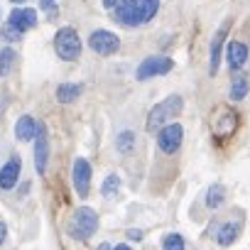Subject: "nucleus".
I'll return each mask as SVG.
<instances>
[{
	"instance_id": "obj_1",
	"label": "nucleus",
	"mask_w": 250,
	"mask_h": 250,
	"mask_svg": "<svg viewBox=\"0 0 250 250\" xmlns=\"http://www.w3.org/2000/svg\"><path fill=\"white\" fill-rule=\"evenodd\" d=\"M184 108V101L179 96H167L165 101H160L157 105H152V110L147 113V120H145V130L147 133H155L160 128H165V125L174 123L172 118H177Z\"/></svg>"
},
{
	"instance_id": "obj_2",
	"label": "nucleus",
	"mask_w": 250,
	"mask_h": 250,
	"mask_svg": "<svg viewBox=\"0 0 250 250\" xmlns=\"http://www.w3.org/2000/svg\"><path fill=\"white\" fill-rule=\"evenodd\" d=\"M98 228V213L91 208V206H81L74 211L71 221H69V235L74 240H88Z\"/></svg>"
},
{
	"instance_id": "obj_3",
	"label": "nucleus",
	"mask_w": 250,
	"mask_h": 250,
	"mask_svg": "<svg viewBox=\"0 0 250 250\" xmlns=\"http://www.w3.org/2000/svg\"><path fill=\"white\" fill-rule=\"evenodd\" d=\"M235 128H238V113L226 103L216 105L211 113V133L216 138H230L235 133Z\"/></svg>"
},
{
	"instance_id": "obj_4",
	"label": "nucleus",
	"mask_w": 250,
	"mask_h": 250,
	"mask_svg": "<svg viewBox=\"0 0 250 250\" xmlns=\"http://www.w3.org/2000/svg\"><path fill=\"white\" fill-rule=\"evenodd\" d=\"M54 49L59 54V59L64 62H74L79 54H81V40H79V32L74 27H62L57 35H54Z\"/></svg>"
},
{
	"instance_id": "obj_5",
	"label": "nucleus",
	"mask_w": 250,
	"mask_h": 250,
	"mask_svg": "<svg viewBox=\"0 0 250 250\" xmlns=\"http://www.w3.org/2000/svg\"><path fill=\"white\" fill-rule=\"evenodd\" d=\"M174 69V59L169 57H147L140 62L135 76L140 81H147V79H155V76H162V74H169Z\"/></svg>"
},
{
	"instance_id": "obj_6",
	"label": "nucleus",
	"mask_w": 250,
	"mask_h": 250,
	"mask_svg": "<svg viewBox=\"0 0 250 250\" xmlns=\"http://www.w3.org/2000/svg\"><path fill=\"white\" fill-rule=\"evenodd\" d=\"M182 138H184V128L179 123H169L157 130V147L165 155H174L182 147Z\"/></svg>"
},
{
	"instance_id": "obj_7",
	"label": "nucleus",
	"mask_w": 250,
	"mask_h": 250,
	"mask_svg": "<svg viewBox=\"0 0 250 250\" xmlns=\"http://www.w3.org/2000/svg\"><path fill=\"white\" fill-rule=\"evenodd\" d=\"M88 47H91L96 54L108 57V54H115V52L120 49V37L113 35V32H108V30H96V32H91V37H88Z\"/></svg>"
},
{
	"instance_id": "obj_8",
	"label": "nucleus",
	"mask_w": 250,
	"mask_h": 250,
	"mask_svg": "<svg viewBox=\"0 0 250 250\" xmlns=\"http://www.w3.org/2000/svg\"><path fill=\"white\" fill-rule=\"evenodd\" d=\"M71 182H74V189L81 199L88 196L91 191V165L83 160V157H76L74 160V167H71Z\"/></svg>"
},
{
	"instance_id": "obj_9",
	"label": "nucleus",
	"mask_w": 250,
	"mask_h": 250,
	"mask_svg": "<svg viewBox=\"0 0 250 250\" xmlns=\"http://www.w3.org/2000/svg\"><path fill=\"white\" fill-rule=\"evenodd\" d=\"M8 25L22 35V32H27V30L37 27V10H32V8H18V10H13V13H10Z\"/></svg>"
},
{
	"instance_id": "obj_10",
	"label": "nucleus",
	"mask_w": 250,
	"mask_h": 250,
	"mask_svg": "<svg viewBox=\"0 0 250 250\" xmlns=\"http://www.w3.org/2000/svg\"><path fill=\"white\" fill-rule=\"evenodd\" d=\"M37 143H35V167H37V174H44L47 172V160H49V140H47V133H44V125L40 123L37 125Z\"/></svg>"
},
{
	"instance_id": "obj_11",
	"label": "nucleus",
	"mask_w": 250,
	"mask_h": 250,
	"mask_svg": "<svg viewBox=\"0 0 250 250\" xmlns=\"http://www.w3.org/2000/svg\"><path fill=\"white\" fill-rule=\"evenodd\" d=\"M20 172H22V162H20V157H13V160H8V162L3 165V169H0V189L10 191V189L18 184V179H20Z\"/></svg>"
},
{
	"instance_id": "obj_12",
	"label": "nucleus",
	"mask_w": 250,
	"mask_h": 250,
	"mask_svg": "<svg viewBox=\"0 0 250 250\" xmlns=\"http://www.w3.org/2000/svg\"><path fill=\"white\" fill-rule=\"evenodd\" d=\"M228 27H230V20H226V22L216 30V35H213V42H211V66H208V74H211V76L218 71V64H221V47H223V40H226V35H228Z\"/></svg>"
},
{
	"instance_id": "obj_13",
	"label": "nucleus",
	"mask_w": 250,
	"mask_h": 250,
	"mask_svg": "<svg viewBox=\"0 0 250 250\" xmlns=\"http://www.w3.org/2000/svg\"><path fill=\"white\" fill-rule=\"evenodd\" d=\"M245 59H248V47L240 44V42H233V40H230V42H228V49H226V62H228L230 71L243 69Z\"/></svg>"
},
{
	"instance_id": "obj_14",
	"label": "nucleus",
	"mask_w": 250,
	"mask_h": 250,
	"mask_svg": "<svg viewBox=\"0 0 250 250\" xmlns=\"http://www.w3.org/2000/svg\"><path fill=\"white\" fill-rule=\"evenodd\" d=\"M240 230H243V221L238 218V221H228V223H223L221 228H218V235H216V240H218V245H233L235 240H238V235H240Z\"/></svg>"
},
{
	"instance_id": "obj_15",
	"label": "nucleus",
	"mask_w": 250,
	"mask_h": 250,
	"mask_svg": "<svg viewBox=\"0 0 250 250\" xmlns=\"http://www.w3.org/2000/svg\"><path fill=\"white\" fill-rule=\"evenodd\" d=\"M35 133H37L35 118H32V115H22V118L18 120V125H15V138H18V140H32Z\"/></svg>"
},
{
	"instance_id": "obj_16",
	"label": "nucleus",
	"mask_w": 250,
	"mask_h": 250,
	"mask_svg": "<svg viewBox=\"0 0 250 250\" xmlns=\"http://www.w3.org/2000/svg\"><path fill=\"white\" fill-rule=\"evenodd\" d=\"M248 91H250V81H248V76H245V74L233 76V81H230V98H233V101H240V98L248 96Z\"/></svg>"
},
{
	"instance_id": "obj_17",
	"label": "nucleus",
	"mask_w": 250,
	"mask_h": 250,
	"mask_svg": "<svg viewBox=\"0 0 250 250\" xmlns=\"http://www.w3.org/2000/svg\"><path fill=\"white\" fill-rule=\"evenodd\" d=\"M223 199H226V187L223 184H213V187H208V191H206V206L208 208H218L221 204H223Z\"/></svg>"
},
{
	"instance_id": "obj_18",
	"label": "nucleus",
	"mask_w": 250,
	"mask_h": 250,
	"mask_svg": "<svg viewBox=\"0 0 250 250\" xmlns=\"http://www.w3.org/2000/svg\"><path fill=\"white\" fill-rule=\"evenodd\" d=\"M133 147H135V133H130V130H123V133L115 138V150H118L120 155H128Z\"/></svg>"
},
{
	"instance_id": "obj_19",
	"label": "nucleus",
	"mask_w": 250,
	"mask_h": 250,
	"mask_svg": "<svg viewBox=\"0 0 250 250\" xmlns=\"http://www.w3.org/2000/svg\"><path fill=\"white\" fill-rule=\"evenodd\" d=\"M79 93H81V86H76V83H59V86H57V98H59L62 103L76 101Z\"/></svg>"
},
{
	"instance_id": "obj_20",
	"label": "nucleus",
	"mask_w": 250,
	"mask_h": 250,
	"mask_svg": "<svg viewBox=\"0 0 250 250\" xmlns=\"http://www.w3.org/2000/svg\"><path fill=\"white\" fill-rule=\"evenodd\" d=\"M118 191H120V177H118V174H108V177L103 179V184H101V194H103L105 199H113Z\"/></svg>"
},
{
	"instance_id": "obj_21",
	"label": "nucleus",
	"mask_w": 250,
	"mask_h": 250,
	"mask_svg": "<svg viewBox=\"0 0 250 250\" xmlns=\"http://www.w3.org/2000/svg\"><path fill=\"white\" fill-rule=\"evenodd\" d=\"M13 64H15V52L10 47L0 49V76H8L10 69H13Z\"/></svg>"
},
{
	"instance_id": "obj_22",
	"label": "nucleus",
	"mask_w": 250,
	"mask_h": 250,
	"mask_svg": "<svg viewBox=\"0 0 250 250\" xmlns=\"http://www.w3.org/2000/svg\"><path fill=\"white\" fill-rule=\"evenodd\" d=\"M162 250H184V238L179 233H169L162 240Z\"/></svg>"
},
{
	"instance_id": "obj_23",
	"label": "nucleus",
	"mask_w": 250,
	"mask_h": 250,
	"mask_svg": "<svg viewBox=\"0 0 250 250\" xmlns=\"http://www.w3.org/2000/svg\"><path fill=\"white\" fill-rule=\"evenodd\" d=\"M3 37L13 42V40H20V32H18V30H13L10 25H5V27H3Z\"/></svg>"
},
{
	"instance_id": "obj_24",
	"label": "nucleus",
	"mask_w": 250,
	"mask_h": 250,
	"mask_svg": "<svg viewBox=\"0 0 250 250\" xmlns=\"http://www.w3.org/2000/svg\"><path fill=\"white\" fill-rule=\"evenodd\" d=\"M125 235H128V240H135V243H138V240H143V230H140V228H130Z\"/></svg>"
},
{
	"instance_id": "obj_25",
	"label": "nucleus",
	"mask_w": 250,
	"mask_h": 250,
	"mask_svg": "<svg viewBox=\"0 0 250 250\" xmlns=\"http://www.w3.org/2000/svg\"><path fill=\"white\" fill-rule=\"evenodd\" d=\"M54 3H57V0H40V8H42V10H52Z\"/></svg>"
},
{
	"instance_id": "obj_26",
	"label": "nucleus",
	"mask_w": 250,
	"mask_h": 250,
	"mask_svg": "<svg viewBox=\"0 0 250 250\" xmlns=\"http://www.w3.org/2000/svg\"><path fill=\"white\" fill-rule=\"evenodd\" d=\"M5 235H8V226H5L3 221H0V245L5 243Z\"/></svg>"
},
{
	"instance_id": "obj_27",
	"label": "nucleus",
	"mask_w": 250,
	"mask_h": 250,
	"mask_svg": "<svg viewBox=\"0 0 250 250\" xmlns=\"http://www.w3.org/2000/svg\"><path fill=\"white\" fill-rule=\"evenodd\" d=\"M118 0H103V8H115Z\"/></svg>"
},
{
	"instance_id": "obj_28",
	"label": "nucleus",
	"mask_w": 250,
	"mask_h": 250,
	"mask_svg": "<svg viewBox=\"0 0 250 250\" xmlns=\"http://www.w3.org/2000/svg\"><path fill=\"white\" fill-rule=\"evenodd\" d=\"M96 250H113V248H110V245H108V243H101V245H98V248H96Z\"/></svg>"
},
{
	"instance_id": "obj_29",
	"label": "nucleus",
	"mask_w": 250,
	"mask_h": 250,
	"mask_svg": "<svg viewBox=\"0 0 250 250\" xmlns=\"http://www.w3.org/2000/svg\"><path fill=\"white\" fill-rule=\"evenodd\" d=\"M115 250H130V245H125V243H123V245H115Z\"/></svg>"
},
{
	"instance_id": "obj_30",
	"label": "nucleus",
	"mask_w": 250,
	"mask_h": 250,
	"mask_svg": "<svg viewBox=\"0 0 250 250\" xmlns=\"http://www.w3.org/2000/svg\"><path fill=\"white\" fill-rule=\"evenodd\" d=\"M10 3H18V5H22V3H25V0H10Z\"/></svg>"
}]
</instances>
